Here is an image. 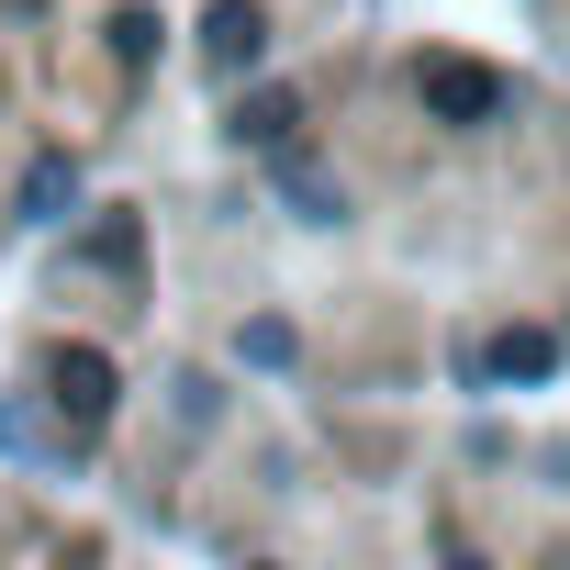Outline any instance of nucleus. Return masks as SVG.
<instances>
[{"label": "nucleus", "mask_w": 570, "mask_h": 570, "mask_svg": "<svg viewBox=\"0 0 570 570\" xmlns=\"http://www.w3.org/2000/svg\"><path fill=\"white\" fill-rule=\"evenodd\" d=\"M414 101H425V124H448V135L503 124V79H492L481 57H425V68H414Z\"/></svg>", "instance_id": "obj_1"}, {"label": "nucleus", "mask_w": 570, "mask_h": 570, "mask_svg": "<svg viewBox=\"0 0 570 570\" xmlns=\"http://www.w3.org/2000/svg\"><path fill=\"white\" fill-rule=\"evenodd\" d=\"M46 392H57V414H68L79 436H101L124 381H112V358H101V347H57V358H46Z\"/></svg>", "instance_id": "obj_2"}, {"label": "nucleus", "mask_w": 570, "mask_h": 570, "mask_svg": "<svg viewBox=\"0 0 570 570\" xmlns=\"http://www.w3.org/2000/svg\"><path fill=\"white\" fill-rule=\"evenodd\" d=\"M257 57H268V12H257V0H213V12H202V68L235 79V68H257Z\"/></svg>", "instance_id": "obj_3"}, {"label": "nucleus", "mask_w": 570, "mask_h": 570, "mask_svg": "<svg viewBox=\"0 0 570 570\" xmlns=\"http://www.w3.org/2000/svg\"><path fill=\"white\" fill-rule=\"evenodd\" d=\"M235 146H257V157H292V146H303V101H292V90H257V101H235Z\"/></svg>", "instance_id": "obj_4"}, {"label": "nucleus", "mask_w": 570, "mask_h": 570, "mask_svg": "<svg viewBox=\"0 0 570 570\" xmlns=\"http://www.w3.org/2000/svg\"><path fill=\"white\" fill-rule=\"evenodd\" d=\"M470 370H481V381H548V370H559V336H548V325H514V336H492Z\"/></svg>", "instance_id": "obj_5"}, {"label": "nucleus", "mask_w": 570, "mask_h": 570, "mask_svg": "<svg viewBox=\"0 0 570 570\" xmlns=\"http://www.w3.org/2000/svg\"><path fill=\"white\" fill-rule=\"evenodd\" d=\"M68 202H79V157L46 146V157L23 168V224H68Z\"/></svg>", "instance_id": "obj_6"}, {"label": "nucleus", "mask_w": 570, "mask_h": 570, "mask_svg": "<svg viewBox=\"0 0 570 570\" xmlns=\"http://www.w3.org/2000/svg\"><path fill=\"white\" fill-rule=\"evenodd\" d=\"M279 202H292L303 224H336V213H347V190H336V179H325V168H314L303 146H292V157H279Z\"/></svg>", "instance_id": "obj_7"}, {"label": "nucleus", "mask_w": 570, "mask_h": 570, "mask_svg": "<svg viewBox=\"0 0 570 570\" xmlns=\"http://www.w3.org/2000/svg\"><path fill=\"white\" fill-rule=\"evenodd\" d=\"M235 358H246V370H292V325H279V314H257V325L235 336Z\"/></svg>", "instance_id": "obj_8"}, {"label": "nucleus", "mask_w": 570, "mask_h": 570, "mask_svg": "<svg viewBox=\"0 0 570 570\" xmlns=\"http://www.w3.org/2000/svg\"><path fill=\"white\" fill-rule=\"evenodd\" d=\"M112 57L146 68V57H157V12H112Z\"/></svg>", "instance_id": "obj_9"}, {"label": "nucleus", "mask_w": 570, "mask_h": 570, "mask_svg": "<svg viewBox=\"0 0 570 570\" xmlns=\"http://www.w3.org/2000/svg\"><path fill=\"white\" fill-rule=\"evenodd\" d=\"M448 570H492V559H448Z\"/></svg>", "instance_id": "obj_10"}]
</instances>
